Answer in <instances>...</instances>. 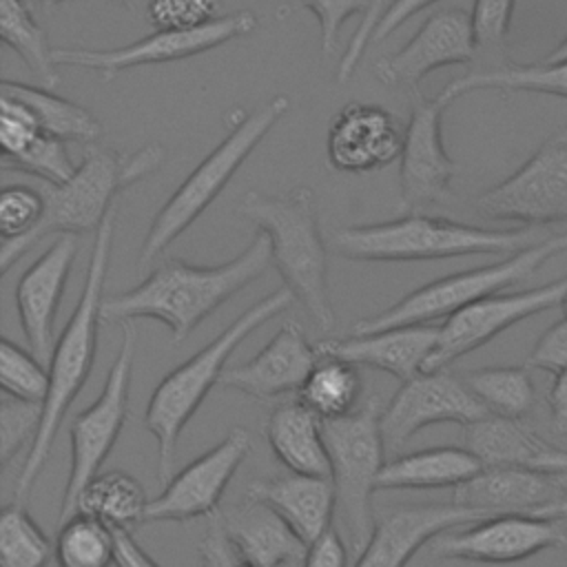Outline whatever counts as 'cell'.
<instances>
[{
  "label": "cell",
  "mask_w": 567,
  "mask_h": 567,
  "mask_svg": "<svg viewBox=\"0 0 567 567\" xmlns=\"http://www.w3.org/2000/svg\"><path fill=\"white\" fill-rule=\"evenodd\" d=\"M239 210L266 233L272 266L295 299L303 303L319 330L330 332L337 319L328 290V246L315 215L312 190L306 186L286 195L248 190L239 202Z\"/></svg>",
  "instance_id": "8992f818"
},
{
  "label": "cell",
  "mask_w": 567,
  "mask_h": 567,
  "mask_svg": "<svg viewBox=\"0 0 567 567\" xmlns=\"http://www.w3.org/2000/svg\"><path fill=\"white\" fill-rule=\"evenodd\" d=\"M549 142H551V144H558V146H567V126L560 128Z\"/></svg>",
  "instance_id": "9f6ffc18"
},
{
  "label": "cell",
  "mask_w": 567,
  "mask_h": 567,
  "mask_svg": "<svg viewBox=\"0 0 567 567\" xmlns=\"http://www.w3.org/2000/svg\"><path fill=\"white\" fill-rule=\"evenodd\" d=\"M445 102L412 91V113L403 133L399 157V206L419 210L427 204L447 202L452 195L454 159L447 155L441 135Z\"/></svg>",
  "instance_id": "2e32d148"
},
{
  "label": "cell",
  "mask_w": 567,
  "mask_h": 567,
  "mask_svg": "<svg viewBox=\"0 0 567 567\" xmlns=\"http://www.w3.org/2000/svg\"><path fill=\"white\" fill-rule=\"evenodd\" d=\"M543 60H545V62H560V60H567V33H565V38L558 42V47H554Z\"/></svg>",
  "instance_id": "11a10c76"
},
{
  "label": "cell",
  "mask_w": 567,
  "mask_h": 567,
  "mask_svg": "<svg viewBox=\"0 0 567 567\" xmlns=\"http://www.w3.org/2000/svg\"><path fill=\"white\" fill-rule=\"evenodd\" d=\"M246 496L275 509L306 545L332 527L337 512V494L330 476L275 474L252 481Z\"/></svg>",
  "instance_id": "4316f807"
},
{
  "label": "cell",
  "mask_w": 567,
  "mask_h": 567,
  "mask_svg": "<svg viewBox=\"0 0 567 567\" xmlns=\"http://www.w3.org/2000/svg\"><path fill=\"white\" fill-rule=\"evenodd\" d=\"M0 93L24 102L38 117L42 131L64 142L73 140L82 144H95V140L102 135V124L86 109L66 97L55 95L47 86H31L16 80H2Z\"/></svg>",
  "instance_id": "1f68e13d"
},
{
  "label": "cell",
  "mask_w": 567,
  "mask_h": 567,
  "mask_svg": "<svg viewBox=\"0 0 567 567\" xmlns=\"http://www.w3.org/2000/svg\"><path fill=\"white\" fill-rule=\"evenodd\" d=\"M62 2H69V0H40V4H42V9H44V11H51V9H55L58 4H62ZM115 2L124 4L128 11H137L142 0H115Z\"/></svg>",
  "instance_id": "db71d44e"
},
{
  "label": "cell",
  "mask_w": 567,
  "mask_h": 567,
  "mask_svg": "<svg viewBox=\"0 0 567 567\" xmlns=\"http://www.w3.org/2000/svg\"><path fill=\"white\" fill-rule=\"evenodd\" d=\"M272 266L266 233H257L233 259L217 266H195L168 259L137 286L104 299L106 321L157 319L168 326L171 341L182 343L208 315L233 295L259 279Z\"/></svg>",
  "instance_id": "6da1fadb"
},
{
  "label": "cell",
  "mask_w": 567,
  "mask_h": 567,
  "mask_svg": "<svg viewBox=\"0 0 567 567\" xmlns=\"http://www.w3.org/2000/svg\"><path fill=\"white\" fill-rule=\"evenodd\" d=\"M0 383L2 394L42 405L49 392V370L31 350L4 337L0 341Z\"/></svg>",
  "instance_id": "74e56055"
},
{
  "label": "cell",
  "mask_w": 567,
  "mask_h": 567,
  "mask_svg": "<svg viewBox=\"0 0 567 567\" xmlns=\"http://www.w3.org/2000/svg\"><path fill=\"white\" fill-rule=\"evenodd\" d=\"M250 434L244 427H233L215 447L175 472L159 496L151 498L146 523L157 520H190L210 516L219 509V501L235 476L237 467L250 454Z\"/></svg>",
  "instance_id": "e0dca14e"
},
{
  "label": "cell",
  "mask_w": 567,
  "mask_h": 567,
  "mask_svg": "<svg viewBox=\"0 0 567 567\" xmlns=\"http://www.w3.org/2000/svg\"><path fill=\"white\" fill-rule=\"evenodd\" d=\"M527 365L536 370H545L551 374H558L567 368V319L563 317L554 326H549L538 341L534 343Z\"/></svg>",
  "instance_id": "c3c4849f"
},
{
  "label": "cell",
  "mask_w": 567,
  "mask_h": 567,
  "mask_svg": "<svg viewBox=\"0 0 567 567\" xmlns=\"http://www.w3.org/2000/svg\"><path fill=\"white\" fill-rule=\"evenodd\" d=\"M148 498L142 483L122 470L97 472L78 494L75 512L89 514L111 529H133L146 523Z\"/></svg>",
  "instance_id": "4dcf8cb0"
},
{
  "label": "cell",
  "mask_w": 567,
  "mask_h": 567,
  "mask_svg": "<svg viewBox=\"0 0 567 567\" xmlns=\"http://www.w3.org/2000/svg\"><path fill=\"white\" fill-rule=\"evenodd\" d=\"M295 295L288 286L272 290L270 295L255 301L244 310L230 326H226L213 341L197 350L190 359L173 368L153 390L144 425L157 441V474L162 483H168L175 474L177 443L182 430L199 410L202 401L208 396L213 385L221 383L224 368L237 346L257 328L290 308Z\"/></svg>",
  "instance_id": "277c9868"
},
{
  "label": "cell",
  "mask_w": 567,
  "mask_h": 567,
  "mask_svg": "<svg viewBox=\"0 0 567 567\" xmlns=\"http://www.w3.org/2000/svg\"><path fill=\"white\" fill-rule=\"evenodd\" d=\"M115 532V567H159L128 529Z\"/></svg>",
  "instance_id": "816d5d0a"
},
{
  "label": "cell",
  "mask_w": 567,
  "mask_h": 567,
  "mask_svg": "<svg viewBox=\"0 0 567 567\" xmlns=\"http://www.w3.org/2000/svg\"><path fill=\"white\" fill-rule=\"evenodd\" d=\"M549 410L556 432L567 434V368L554 374V383L549 388Z\"/></svg>",
  "instance_id": "f5cc1de1"
},
{
  "label": "cell",
  "mask_w": 567,
  "mask_h": 567,
  "mask_svg": "<svg viewBox=\"0 0 567 567\" xmlns=\"http://www.w3.org/2000/svg\"><path fill=\"white\" fill-rule=\"evenodd\" d=\"M383 405L377 394L341 419L323 421V439L330 454V478L337 494V512L350 547L359 554L374 532L372 494L385 465V439L381 430Z\"/></svg>",
  "instance_id": "ba28073f"
},
{
  "label": "cell",
  "mask_w": 567,
  "mask_h": 567,
  "mask_svg": "<svg viewBox=\"0 0 567 567\" xmlns=\"http://www.w3.org/2000/svg\"><path fill=\"white\" fill-rule=\"evenodd\" d=\"M78 255L75 235H60L20 277L16 310L31 352L49 361L53 352V326L69 272Z\"/></svg>",
  "instance_id": "7402d4cb"
},
{
  "label": "cell",
  "mask_w": 567,
  "mask_h": 567,
  "mask_svg": "<svg viewBox=\"0 0 567 567\" xmlns=\"http://www.w3.org/2000/svg\"><path fill=\"white\" fill-rule=\"evenodd\" d=\"M219 0H151L148 22L155 29H197L217 20Z\"/></svg>",
  "instance_id": "b9f144b4"
},
{
  "label": "cell",
  "mask_w": 567,
  "mask_h": 567,
  "mask_svg": "<svg viewBox=\"0 0 567 567\" xmlns=\"http://www.w3.org/2000/svg\"><path fill=\"white\" fill-rule=\"evenodd\" d=\"M0 38L47 89L60 82L53 47L49 44L47 31L31 16L27 0H0Z\"/></svg>",
  "instance_id": "836d02e7"
},
{
  "label": "cell",
  "mask_w": 567,
  "mask_h": 567,
  "mask_svg": "<svg viewBox=\"0 0 567 567\" xmlns=\"http://www.w3.org/2000/svg\"><path fill=\"white\" fill-rule=\"evenodd\" d=\"M565 250H567V233L545 237L538 244L525 250H518L498 264L445 275L441 279H434L408 292L390 308L370 317H361L352 326V332H374L385 328L416 326V323H432L436 319H447L461 308L527 279L549 257Z\"/></svg>",
  "instance_id": "9c48e42d"
},
{
  "label": "cell",
  "mask_w": 567,
  "mask_h": 567,
  "mask_svg": "<svg viewBox=\"0 0 567 567\" xmlns=\"http://www.w3.org/2000/svg\"><path fill=\"white\" fill-rule=\"evenodd\" d=\"M478 55L472 16L465 9L450 7L434 11L416 29L410 42L394 55L374 62V75L385 86H408L419 91L421 80L450 64H470Z\"/></svg>",
  "instance_id": "ac0fdd59"
},
{
  "label": "cell",
  "mask_w": 567,
  "mask_h": 567,
  "mask_svg": "<svg viewBox=\"0 0 567 567\" xmlns=\"http://www.w3.org/2000/svg\"><path fill=\"white\" fill-rule=\"evenodd\" d=\"M0 164L4 171H20L47 184H64L78 168L69 155L66 142L44 131L20 155L2 157Z\"/></svg>",
  "instance_id": "f35d334b"
},
{
  "label": "cell",
  "mask_w": 567,
  "mask_h": 567,
  "mask_svg": "<svg viewBox=\"0 0 567 567\" xmlns=\"http://www.w3.org/2000/svg\"><path fill=\"white\" fill-rule=\"evenodd\" d=\"M42 133V126L33 111L11 97L0 93V146L2 157L20 155L38 135Z\"/></svg>",
  "instance_id": "ee69618b"
},
{
  "label": "cell",
  "mask_w": 567,
  "mask_h": 567,
  "mask_svg": "<svg viewBox=\"0 0 567 567\" xmlns=\"http://www.w3.org/2000/svg\"><path fill=\"white\" fill-rule=\"evenodd\" d=\"M476 208L525 228L567 221V146L547 140L518 171L481 193Z\"/></svg>",
  "instance_id": "4fadbf2b"
},
{
  "label": "cell",
  "mask_w": 567,
  "mask_h": 567,
  "mask_svg": "<svg viewBox=\"0 0 567 567\" xmlns=\"http://www.w3.org/2000/svg\"><path fill=\"white\" fill-rule=\"evenodd\" d=\"M558 481H560V483L567 487V474H558Z\"/></svg>",
  "instance_id": "680465c9"
},
{
  "label": "cell",
  "mask_w": 567,
  "mask_h": 567,
  "mask_svg": "<svg viewBox=\"0 0 567 567\" xmlns=\"http://www.w3.org/2000/svg\"><path fill=\"white\" fill-rule=\"evenodd\" d=\"M117 204L111 208L102 226L95 230L93 248L89 257V268L84 275V286L78 297V303L60 332L51 359H49V392L42 403L40 427L33 443L24 456V463L18 472L13 485V501L24 503L31 487L35 485L40 472L44 470L49 454L53 450L60 425L64 423L69 408L84 388L97 350V332L104 319V281L109 272V259L115 237Z\"/></svg>",
  "instance_id": "7a4b0ae2"
},
{
  "label": "cell",
  "mask_w": 567,
  "mask_h": 567,
  "mask_svg": "<svg viewBox=\"0 0 567 567\" xmlns=\"http://www.w3.org/2000/svg\"><path fill=\"white\" fill-rule=\"evenodd\" d=\"M197 554H199L202 567H255L250 563L239 560V556L235 554V549L226 536L219 509L213 512L210 516H206V527H204V536L197 545Z\"/></svg>",
  "instance_id": "bcb514c9"
},
{
  "label": "cell",
  "mask_w": 567,
  "mask_h": 567,
  "mask_svg": "<svg viewBox=\"0 0 567 567\" xmlns=\"http://www.w3.org/2000/svg\"><path fill=\"white\" fill-rule=\"evenodd\" d=\"M257 27L252 11H235L219 16L217 20L197 29H157L155 33L135 40L117 49H53V60L58 66H80L102 75V80H113L117 73L146 66L164 64L173 60H184L215 49L233 38L250 35Z\"/></svg>",
  "instance_id": "8fae6325"
},
{
  "label": "cell",
  "mask_w": 567,
  "mask_h": 567,
  "mask_svg": "<svg viewBox=\"0 0 567 567\" xmlns=\"http://www.w3.org/2000/svg\"><path fill=\"white\" fill-rule=\"evenodd\" d=\"M348 549L334 527L306 545L301 567H346Z\"/></svg>",
  "instance_id": "681fc988"
},
{
  "label": "cell",
  "mask_w": 567,
  "mask_h": 567,
  "mask_svg": "<svg viewBox=\"0 0 567 567\" xmlns=\"http://www.w3.org/2000/svg\"><path fill=\"white\" fill-rule=\"evenodd\" d=\"M361 390L363 381L357 363L321 354L297 394L321 421H330L352 414L359 405Z\"/></svg>",
  "instance_id": "d6a6232c"
},
{
  "label": "cell",
  "mask_w": 567,
  "mask_h": 567,
  "mask_svg": "<svg viewBox=\"0 0 567 567\" xmlns=\"http://www.w3.org/2000/svg\"><path fill=\"white\" fill-rule=\"evenodd\" d=\"M55 545L27 512L11 501L0 512V567H49Z\"/></svg>",
  "instance_id": "8d00e7d4"
},
{
  "label": "cell",
  "mask_w": 567,
  "mask_h": 567,
  "mask_svg": "<svg viewBox=\"0 0 567 567\" xmlns=\"http://www.w3.org/2000/svg\"><path fill=\"white\" fill-rule=\"evenodd\" d=\"M465 447L483 467H520L567 474V450L551 445L518 419L487 414L465 425Z\"/></svg>",
  "instance_id": "d4e9b609"
},
{
  "label": "cell",
  "mask_w": 567,
  "mask_h": 567,
  "mask_svg": "<svg viewBox=\"0 0 567 567\" xmlns=\"http://www.w3.org/2000/svg\"><path fill=\"white\" fill-rule=\"evenodd\" d=\"M465 385L489 410V414L520 419L532 412L536 403L534 381L523 365H489L467 370Z\"/></svg>",
  "instance_id": "e575fe53"
},
{
  "label": "cell",
  "mask_w": 567,
  "mask_h": 567,
  "mask_svg": "<svg viewBox=\"0 0 567 567\" xmlns=\"http://www.w3.org/2000/svg\"><path fill=\"white\" fill-rule=\"evenodd\" d=\"M275 458L295 474L330 476L323 421L299 399L275 405L264 427Z\"/></svg>",
  "instance_id": "83f0119b"
},
{
  "label": "cell",
  "mask_w": 567,
  "mask_h": 567,
  "mask_svg": "<svg viewBox=\"0 0 567 567\" xmlns=\"http://www.w3.org/2000/svg\"><path fill=\"white\" fill-rule=\"evenodd\" d=\"M164 146L155 142L131 155L89 144L69 182H40L38 188L44 195V215L29 235L2 244V275H7L9 268L47 235H78L89 230L95 233L115 206V197L157 171L164 162Z\"/></svg>",
  "instance_id": "3957f363"
},
{
  "label": "cell",
  "mask_w": 567,
  "mask_h": 567,
  "mask_svg": "<svg viewBox=\"0 0 567 567\" xmlns=\"http://www.w3.org/2000/svg\"><path fill=\"white\" fill-rule=\"evenodd\" d=\"M481 89H501V91H529L545 93L556 97H567V60L560 62H536V64H516L505 62L489 69H474L461 78H454L443 86L439 97L450 104L456 97L481 91Z\"/></svg>",
  "instance_id": "f546056e"
},
{
  "label": "cell",
  "mask_w": 567,
  "mask_h": 567,
  "mask_svg": "<svg viewBox=\"0 0 567 567\" xmlns=\"http://www.w3.org/2000/svg\"><path fill=\"white\" fill-rule=\"evenodd\" d=\"M441 0H392L390 7L385 9V13L381 16L379 24L374 27L372 40L370 44H377L381 40H385L390 33H394L403 22H408L412 16H416L419 11L436 4Z\"/></svg>",
  "instance_id": "f907efd6"
},
{
  "label": "cell",
  "mask_w": 567,
  "mask_h": 567,
  "mask_svg": "<svg viewBox=\"0 0 567 567\" xmlns=\"http://www.w3.org/2000/svg\"><path fill=\"white\" fill-rule=\"evenodd\" d=\"M53 558L58 567H111L115 565V532L102 520L75 512L58 525Z\"/></svg>",
  "instance_id": "d590c367"
},
{
  "label": "cell",
  "mask_w": 567,
  "mask_h": 567,
  "mask_svg": "<svg viewBox=\"0 0 567 567\" xmlns=\"http://www.w3.org/2000/svg\"><path fill=\"white\" fill-rule=\"evenodd\" d=\"M290 97L275 95L252 113L237 109L226 137L188 173L166 204L157 210L137 257V270L148 268L195 219L217 199L239 166L288 113Z\"/></svg>",
  "instance_id": "52a82bcc"
},
{
  "label": "cell",
  "mask_w": 567,
  "mask_h": 567,
  "mask_svg": "<svg viewBox=\"0 0 567 567\" xmlns=\"http://www.w3.org/2000/svg\"><path fill=\"white\" fill-rule=\"evenodd\" d=\"M558 308H560V310H563V317H565V319H567V292H565V295H563V301H560V306H558Z\"/></svg>",
  "instance_id": "6f0895ef"
},
{
  "label": "cell",
  "mask_w": 567,
  "mask_h": 567,
  "mask_svg": "<svg viewBox=\"0 0 567 567\" xmlns=\"http://www.w3.org/2000/svg\"><path fill=\"white\" fill-rule=\"evenodd\" d=\"M226 536L239 560L255 567H297L306 543L266 503L246 501L219 509Z\"/></svg>",
  "instance_id": "484cf974"
},
{
  "label": "cell",
  "mask_w": 567,
  "mask_h": 567,
  "mask_svg": "<svg viewBox=\"0 0 567 567\" xmlns=\"http://www.w3.org/2000/svg\"><path fill=\"white\" fill-rule=\"evenodd\" d=\"M403 135L396 117L379 104H346L328 124L330 168L348 175L377 173L401 157Z\"/></svg>",
  "instance_id": "44dd1931"
},
{
  "label": "cell",
  "mask_w": 567,
  "mask_h": 567,
  "mask_svg": "<svg viewBox=\"0 0 567 567\" xmlns=\"http://www.w3.org/2000/svg\"><path fill=\"white\" fill-rule=\"evenodd\" d=\"M489 410L465 385L463 377L445 370L419 372L401 383L383 405L381 430L388 450H399L416 432L436 423L470 425Z\"/></svg>",
  "instance_id": "9a60e30c"
},
{
  "label": "cell",
  "mask_w": 567,
  "mask_h": 567,
  "mask_svg": "<svg viewBox=\"0 0 567 567\" xmlns=\"http://www.w3.org/2000/svg\"><path fill=\"white\" fill-rule=\"evenodd\" d=\"M306 9H310L319 22L321 33V51L326 55H332L337 51V38L343 27V22L354 16L370 9V0H301Z\"/></svg>",
  "instance_id": "f6af8a7d"
},
{
  "label": "cell",
  "mask_w": 567,
  "mask_h": 567,
  "mask_svg": "<svg viewBox=\"0 0 567 567\" xmlns=\"http://www.w3.org/2000/svg\"><path fill=\"white\" fill-rule=\"evenodd\" d=\"M42 405L2 394L0 401V461L9 465L22 445H31L40 427Z\"/></svg>",
  "instance_id": "60d3db41"
},
{
  "label": "cell",
  "mask_w": 567,
  "mask_h": 567,
  "mask_svg": "<svg viewBox=\"0 0 567 567\" xmlns=\"http://www.w3.org/2000/svg\"><path fill=\"white\" fill-rule=\"evenodd\" d=\"M481 470L483 463L467 447H427L388 461L379 476V489H454Z\"/></svg>",
  "instance_id": "f1b7e54d"
},
{
  "label": "cell",
  "mask_w": 567,
  "mask_h": 567,
  "mask_svg": "<svg viewBox=\"0 0 567 567\" xmlns=\"http://www.w3.org/2000/svg\"><path fill=\"white\" fill-rule=\"evenodd\" d=\"M565 292L567 275L545 286L518 292H496L461 308L458 312L447 317L445 323H441L439 343L427 359L423 372L445 370L450 363L485 346L518 321L560 306Z\"/></svg>",
  "instance_id": "5bb4252c"
},
{
  "label": "cell",
  "mask_w": 567,
  "mask_h": 567,
  "mask_svg": "<svg viewBox=\"0 0 567 567\" xmlns=\"http://www.w3.org/2000/svg\"><path fill=\"white\" fill-rule=\"evenodd\" d=\"M565 545L567 516L498 514L439 534L430 540L427 549L445 560L503 565Z\"/></svg>",
  "instance_id": "7c38bea8"
},
{
  "label": "cell",
  "mask_w": 567,
  "mask_h": 567,
  "mask_svg": "<svg viewBox=\"0 0 567 567\" xmlns=\"http://www.w3.org/2000/svg\"><path fill=\"white\" fill-rule=\"evenodd\" d=\"M388 7H390L388 0H370V9H368L365 16L361 18V22H359L354 35H352L350 42H348L346 53H343L341 60H339L337 82H348V80L354 75V71H357V66H359L363 53H365L368 47H370L374 27L379 24V20H381V16L385 13Z\"/></svg>",
  "instance_id": "7dc6e473"
},
{
  "label": "cell",
  "mask_w": 567,
  "mask_h": 567,
  "mask_svg": "<svg viewBox=\"0 0 567 567\" xmlns=\"http://www.w3.org/2000/svg\"><path fill=\"white\" fill-rule=\"evenodd\" d=\"M534 228L494 230L410 210L390 221L341 228L330 237L352 261H432L463 255H514L538 244Z\"/></svg>",
  "instance_id": "5b68a950"
},
{
  "label": "cell",
  "mask_w": 567,
  "mask_h": 567,
  "mask_svg": "<svg viewBox=\"0 0 567 567\" xmlns=\"http://www.w3.org/2000/svg\"><path fill=\"white\" fill-rule=\"evenodd\" d=\"M44 215V195L27 184L4 186L0 193V235L4 241L29 235Z\"/></svg>",
  "instance_id": "ab89813d"
},
{
  "label": "cell",
  "mask_w": 567,
  "mask_h": 567,
  "mask_svg": "<svg viewBox=\"0 0 567 567\" xmlns=\"http://www.w3.org/2000/svg\"><path fill=\"white\" fill-rule=\"evenodd\" d=\"M319 357V348L308 341L301 326L286 321L250 361L226 370L221 385L261 401L299 392Z\"/></svg>",
  "instance_id": "603a6c76"
},
{
  "label": "cell",
  "mask_w": 567,
  "mask_h": 567,
  "mask_svg": "<svg viewBox=\"0 0 567 567\" xmlns=\"http://www.w3.org/2000/svg\"><path fill=\"white\" fill-rule=\"evenodd\" d=\"M441 326L416 323L374 332H352L346 337H330L317 343L321 354H332L357 365L383 370L401 381L423 372L427 359L439 343Z\"/></svg>",
  "instance_id": "cb8c5ba5"
},
{
  "label": "cell",
  "mask_w": 567,
  "mask_h": 567,
  "mask_svg": "<svg viewBox=\"0 0 567 567\" xmlns=\"http://www.w3.org/2000/svg\"><path fill=\"white\" fill-rule=\"evenodd\" d=\"M452 503L485 516H567V487L554 474L520 467H483L452 489Z\"/></svg>",
  "instance_id": "ffe728a7"
},
{
  "label": "cell",
  "mask_w": 567,
  "mask_h": 567,
  "mask_svg": "<svg viewBox=\"0 0 567 567\" xmlns=\"http://www.w3.org/2000/svg\"><path fill=\"white\" fill-rule=\"evenodd\" d=\"M516 0H474L472 29L481 53H496L503 49Z\"/></svg>",
  "instance_id": "7bdbcfd3"
},
{
  "label": "cell",
  "mask_w": 567,
  "mask_h": 567,
  "mask_svg": "<svg viewBox=\"0 0 567 567\" xmlns=\"http://www.w3.org/2000/svg\"><path fill=\"white\" fill-rule=\"evenodd\" d=\"M487 518L456 503L396 505L377 516L374 532L352 567H408L414 554L439 534Z\"/></svg>",
  "instance_id": "d6986e66"
},
{
  "label": "cell",
  "mask_w": 567,
  "mask_h": 567,
  "mask_svg": "<svg viewBox=\"0 0 567 567\" xmlns=\"http://www.w3.org/2000/svg\"><path fill=\"white\" fill-rule=\"evenodd\" d=\"M137 354V328L133 321H122L120 350L104 377L102 392L84 408L69 427L71 465L62 492L58 525L75 514V501L82 487L102 470L117 436L128 419V394L133 381V365Z\"/></svg>",
  "instance_id": "30bf717a"
}]
</instances>
